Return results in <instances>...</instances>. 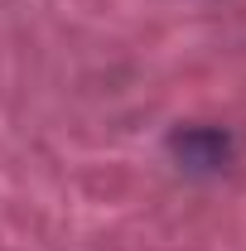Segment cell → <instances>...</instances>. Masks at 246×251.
I'll use <instances>...</instances> for the list:
<instances>
[{
	"mask_svg": "<svg viewBox=\"0 0 246 251\" xmlns=\"http://www.w3.org/2000/svg\"><path fill=\"white\" fill-rule=\"evenodd\" d=\"M179 150H184L193 164H222L227 140H222L217 130H188V135H179Z\"/></svg>",
	"mask_w": 246,
	"mask_h": 251,
	"instance_id": "obj_1",
	"label": "cell"
}]
</instances>
